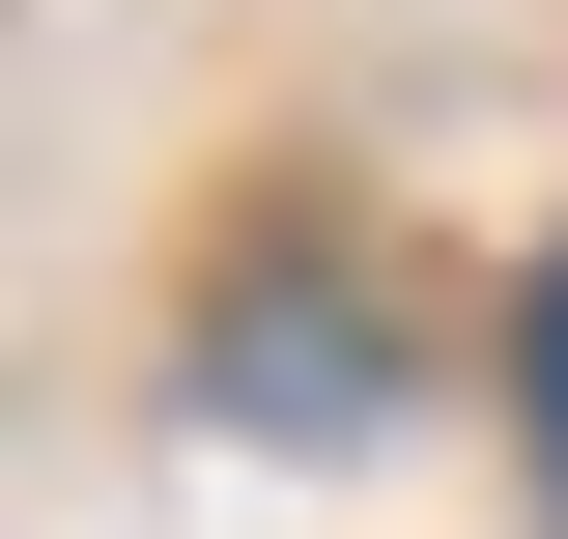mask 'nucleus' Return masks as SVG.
Wrapping results in <instances>:
<instances>
[{
    "label": "nucleus",
    "mask_w": 568,
    "mask_h": 539,
    "mask_svg": "<svg viewBox=\"0 0 568 539\" xmlns=\"http://www.w3.org/2000/svg\"><path fill=\"white\" fill-rule=\"evenodd\" d=\"M200 426L342 455V426H369V284H227V313H200Z\"/></svg>",
    "instance_id": "1"
},
{
    "label": "nucleus",
    "mask_w": 568,
    "mask_h": 539,
    "mask_svg": "<svg viewBox=\"0 0 568 539\" xmlns=\"http://www.w3.org/2000/svg\"><path fill=\"white\" fill-rule=\"evenodd\" d=\"M511 426H540V482H568V256H540V313H511Z\"/></svg>",
    "instance_id": "2"
}]
</instances>
